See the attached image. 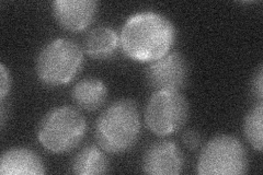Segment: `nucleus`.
Listing matches in <instances>:
<instances>
[{"label":"nucleus","instance_id":"obj_5","mask_svg":"<svg viewBox=\"0 0 263 175\" xmlns=\"http://www.w3.org/2000/svg\"><path fill=\"white\" fill-rule=\"evenodd\" d=\"M249 158L241 141L229 135L212 138L202 149L197 173L201 175H242L248 172Z\"/></svg>","mask_w":263,"mask_h":175},{"label":"nucleus","instance_id":"obj_11","mask_svg":"<svg viewBox=\"0 0 263 175\" xmlns=\"http://www.w3.org/2000/svg\"><path fill=\"white\" fill-rule=\"evenodd\" d=\"M120 46V35L110 27H98L90 31L84 42L85 53L92 60H109Z\"/></svg>","mask_w":263,"mask_h":175},{"label":"nucleus","instance_id":"obj_15","mask_svg":"<svg viewBox=\"0 0 263 175\" xmlns=\"http://www.w3.org/2000/svg\"><path fill=\"white\" fill-rule=\"evenodd\" d=\"M182 144L189 149V150H196L202 144V136L197 130L194 129H187L185 130L182 137Z\"/></svg>","mask_w":263,"mask_h":175},{"label":"nucleus","instance_id":"obj_4","mask_svg":"<svg viewBox=\"0 0 263 175\" xmlns=\"http://www.w3.org/2000/svg\"><path fill=\"white\" fill-rule=\"evenodd\" d=\"M84 64V52L71 40L56 38L47 43L36 60L39 80L47 87H60L69 83Z\"/></svg>","mask_w":263,"mask_h":175},{"label":"nucleus","instance_id":"obj_14","mask_svg":"<svg viewBox=\"0 0 263 175\" xmlns=\"http://www.w3.org/2000/svg\"><path fill=\"white\" fill-rule=\"evenodd\" d=\"M262 122H263V105L259 102L254 105L249 113L247 114L243 123V132L247 140L253 149L261 152L263 147L262 136Z\"/></svg>","mask_w":263,"mask_h":175},{"label":"nucleus","instance_id":"obj_17","mask_svg":"<svg viewBox=\"0 0 263 175\" xmlns=\"http://www.w3.org/2000/svg\"><path fill=\"white\" fill-rule=\"evenodd\" d=\"M252 93L256 96L259 102H262V95H263V73H262V67H260L254 74V78L251 83Z\"/></svg>","mask_w":263,"mask_h":175},{"label":"nucleus","instance_id":"obj_7","mask_svg":"<svg viewBox=\"0 0 263 175\" xmlns=\"http://www.w3.org/2000/svg\"><path fill=\"white\" fill-rule=\"evenodd\" d=\"M189 79V64L180 52H172L158 61L149 63L146 68V80L154 92L180 91Z\"/></svg>","mask_w":263,"mask_h":175},{"label":"nucleus","instance_id":"obj_6","mask_svg":"<svg viewBox=\"0 0 263 175\" xmlns=\"http://www.w3.org/2000/svg\"><path fill=\"white\" fill-rule=\"evenodd\" d=\"M189 115L190 107L180 91H155L145 108V123L156 136L167 137L184 127Z\"/></svg>","mask_w":263,"mask_h":175},{"label":"nucleus","instance_id":"obj_8","mask_svg":"<svg viewBox=\"0 0 263 175\" xmlns=\"http://www.w3.org/2000/svg\"><path fill=\"white\" fill-rule=\"evenodd\" d=\"M184 158L172 141L161 140L147 148L143 158V171L149 175H178L183 171Z\"/></svg>","mask_w":263,"mask_h":175},{"label":"nucleus","instance_id":"obj_1","mask_svg":"<svg viewBox=\"0 0 263 175\" xmlns=\"http://www.w3.org/2000/svg\"><path fill=\"white\" fill-rule=\"evenodd\" d=\"M177 36L176 28L166 15L143 11L130 15L120 34V46L135 62L153 63L170 53Z\"/></svg>","mask_w":263,"mask_h":175},{"label":"nucleus","instance_id":"obj_13","mask_svg":"<svg viewBox=\"0 0 263 175\" xmlns=\"http://www.w3.org/2000/svg\"><path fill=\"white\" fill-rule=\"evenodd\" d=\"M100 147L90 145L77 153L71 164V172L78 175H97L109 172V160Z\"/></svg>","mask_w":263,"mask_h":175},{"label":"nucleus","instance_id":"obj_16","mask_svg":"<svg viewBox=\"0 0 263 175\" xmlns=\"http://www.w3.org/2000/svg\"><path fill=\"white\" fill-rule=\"evenodd\" d=\"M0 101L4 103L6 96L8 95L11 88V78L10 73L7 70L4 64L0 65Z\"/></svg>","mask_w":263,"mask_h":175},{"label":"nucleus","instance_id":"obj_10","mask_svg":"<svg viewBox=\"0 0 263 175\" xmlns=\"http://www.w3.org/2000/svg\"><path fill=\"white\" fill-rule=\"evenodd\" d=\"M45 165L40 155L28 148H12L0 158L2 175H42Z\"/></svg>","mask_w":263,"mask_h":175},{"label":"nucleus","instance_id":"obj_12","mask_svg":"<svg viewBox=\"0 0 263 175\" xmlns=\"http://www.w3.org/2000/svg\"><path fill=\"white\" fill-rule=\"evenodd\" d=\"M71 96L73 102L82 110L97 111L106 101L108 88L100 79L86 78L72 88Z\"/></svg>","mask_w":263,"mask_h":175},{"label":"nucleus","instance_id":"obj_3","mask_svg":"<svg viewBox=\"0 0 263 175\" xmlns=\"http://www.w3.org/2000/svg\"><path fill=\"white\" fill-rule=\"evenodd\" d=\"M87 123L76 108L60 106L49 111L41 121L37 139L52 153H66L75 149L84 139Z\"/></svg>","mask_w":263,"mask_h":175},{"label":"nucleus","instance_id":"obj_2","mask_svg":"<svg viewBox=\"0 0 263 175\" xmlns=\"http://www.w3.org/2000/svg\"><path fill=\"white\" fill-rule=\"evenodd\" d=\"M141 135V118L132 100H119L106 107L96 122L95 137L105 152L120 154L129 151Z\"/></svg>","mask_w":263,"mask_h":175},{"label":"nucleus","instance_id":"obj_9","mask_svg":"<svg viewBox=\"0 0 263 175\" xmlns=\"http://www.w3.org/2000/svg\"><path fill=\"white\" fill-rule=\"evenodd\" d=\"M98 8L99 4L95 0H56L53 13L63 29L81 32L93 22Z\"/></svg>","mask_w":263,"mask_h":175}]
</instances>
